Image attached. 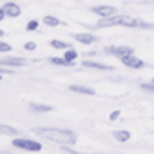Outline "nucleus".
Masks as SVG:
<instances>
[{
	"instance_id": "obj_24",
	"label": "nucleus",
	"mask_w": 154,
	"mask_h": 154,
	"mask_svg": "<svg viewBox=\"0 0 154 154\" xmlns=\"http://www.w3.org/2000/svg\"><path fill=\"white\" fill-rule=\"evenodd\" d=\"M2 74H4V69H0V80H2Z\"/></svg>"
},
{
	"instance_id": "obj_5",
	"label": "nucleus",
	"mask_w": 154,
	"mask_h": 154,
	"mask_svg": "<svg viewBox=\"0 0 154 154\" xmlns=\"http://www.w3.org/2000/svg\"><path fill=\"white\" fill-rule=\"evenodd\" d=\"M120 60H122V63H123L125 67H131V69H141V67H145V62L140 60V58L134 56V54H125V56H122Z\"/></svg>"
},
{
	"instance_id": "obj_15",
	"label": "nucleus",
	"mask_w": 154,
	"mask_h": 154,
	"mask_svg": "<svg viewBox=\"0 0 154 154\" xmlns=\"http://www.w3.org/2000/svg\"><path fill=\"white\" fill-rule=\"evenodd\" d=\"M49 62H51L53 65H62V67H71V65H72L69 60H65V58H58V56H53V58H49Z\"/></svg>"
},
{
	"instance_id": "obj_13",
	"label": "nucleus",
	"mask_w": 154,
	"mask_h": 154,
	"mask_svg": "<svg viewBox=\"0 0 154 154\" xmlns=\"http://www.w3.org/2000/svg\"><path fill=\"white\" fill-rule=\"evenodd\" d=\"M112 138L118 140V141H127V140H131V132L129 131H114Z\"/></svg>"
},
{
	"instance_id": "obj_1",
	"label": "nucleus",
	"mask_w": 154,
	"mask_h": 154,
	"mask_svg": "<svg viewBox=\"0 0 154 154\" xmlns=\"http://www.w3.org/2000/svg\"><path fill=\"white\" fill-rule=\"evenodd\" d=\"M35 134L53 141V143H74L76 141V134L72 131H67V129H33Z\"/></svg>"
},
{
	"instance_id": "obj_25",
	"label": "nucleus",
	"mask_w": 154,
	"mask_h": 154,
	"mask_svg": "<svg viewBox=\"0 0 154 154\" xmlns=\"http://www.w3.org/2000/svg\"><path fill=\"white\" fill-rule=\"evenodd\" d=\"M0 36H4V31H2V29H0Z\"/></svg>"
},
{
	"instance_id": "obj_6",
	"label": "nucleus",
	"mask_w": 154,
	"mask_h": 154,
	"mask_svg": "<svg viewBox=\"0 0 154 154\" xmlns=\"http://www.w3.org/2000/svg\"><path fill=\"white\" fill-rule=\"evenodd\" d=\"M91 11L94 15H98L100 18H109V17L118 15L116 13V8H112V6H94V8H91Z\"/></svg>"
},
{
	"instance_id": "obj_2",
	"label": "nucleus",
	"mask_w": 154,
	"mask_h": 154,
	"mask_svg": "<svg viewBox=\"0 0 154 154\" xmlns=\"http://www.w3.org/2000/svg\"><path fill=\"white\" fill-rule=\"evenodd\" d=\"M112 26H125V27H149V29L154 27L152 24L141 22V20L132 18V17H127V15H114V17H109V18H102V20L96 24V27H112Z\"/></svg>"
},
{
	"instance_id": "obj_14",
	"label": "nucleus",
	"mask_w": 154,
	"mask_h": 154,
	"mask_svg": "<svg viewBox=\"0 0 154 154\" xmlns=\"http://www.w3.org/2000/svg\"><path fill=\"white\" fill-rule=\"evenodd\" d=\"M44 24L49 26V27H56V26H60L62 22H60L56 17H53V15H45V17H44Z\"/></svg>"
},
{
	"instance_id": "obj_17",
	"label": "nucleus",
	"mask_w": 154,
	"mask_h": 154,
	"mask_svg": "<svg viewBox=\"0 0 154 154\" xmlns=\"http://www.w3.org/2000/svg\"><path fill=\"white\" fill-rule=\"evenodd\" d=\"M0 134H8V136H15L17 129L9 127V125H0Z\"/></svg>"
},
{
	"instance_id": "obj_20",
	"label": "nucleus",
	"mask_w": 154,
	"mask_h": 154,
	"mask_svg": "<svg viewBox=\"0 0 154 154\" xmlns=\"http://www.w3.org/2000/svg\"><path fill=\"white\" fill-rule=\"evenodd\" d=\"M26 29H27V31H36V29H38V22H36V20H31V22H27Z\"/></svg>"
},
{
	"instance_id": "obj_10",
	"label": "nucleus",
	"mask_w": 154,
	"mask_h": 154,
	"mask_svg": "<svg viewBox=\"0 0 154 154\" xmlns=\"http://www.w3.org/2000/svg\"><path fill=\"white\" fill-rule=\"evenodd\" d=\"M72 93H80V94H87V96H94L96 93H94V89H91V87H84V85H71L69 87Z\"/></svg>"
},
{
	"instance_id": "obj_4",
	"label": "nucleus",
	"mask_w": 154,
	"mask_h": 154,
	"mask_svg": "<svg viewBox=\"0 0 154 154\" xmlns=\"http://www.w3.org/2000/svg\"><path fill=\"white\" fill-rule=\"evenodd\" d=\"M134 51H132V47H129V45H111V47H105V54H109V56H118V58H122V56H125V54H132Z\"/></svg>"
},
{
	"instance_id": "obj_7",
	"label": "nucleus",
	"mask_w": 154,
	"mask_h": 154,
	"mask_svg": "<svg viewBox=\"0 0 154 154\" xmlns=\"http://www.w3.org/2000/svg\"><path fill=\"white\" fill-rule=\"evenodd\" d=\"M27 60L26 58H18V56H6V58H0V65H11V67H22L26 65Z\"/></svg>"
},
{
	"instance_id": "obj_11",
	"label": "nucleus",
	"mask_w": 154,
	"mask_h": 154,
	"mask_svg": "<svg viewBox=\"0 0 154 154\" xmlns=\"http://www.w3.org/2000/svg\"><path fill=\"white\" fill-rule=\"evenodd\" d=\"M29 109L31 111H35V112H51L53 111V107L51 105H45V103H29Z\"/></svg>"
},
{
	"instance_id": "obj_18",
	"label": "nucleus",
	"mask_w": 154,
	"mask_h": 154,
	"mask_svg": "<svg viewBox=\"0 0 154 154\" xmlns=\"http://www.w3.org/2000/svg\"><path fill=\"white\" fill-rule=\"evenodd\" d=\"M51 47H54V49H67V44L62 42V40H51Z\"/></svg>"
},
{
	"instance_id": "obj_8",
	"label": "nucleus",
	"mask_w": 154,
	"mask_h": 154,
	"mask_svg": "<svg viewBox=\"0 0 154 154\" xmlns=\"http://www.w3.org/2000/svg\"><path fill=\"white\" fill-rule=\"evenodd\" d=\"M4 9H6V15H8V17H11V18H17V17H20V15H22L20 6H18V4H15V2H8V4H4Z\"/></svg>"
},
{
	"instance_id": "obj_23",
	"label": "nucleus",
	"mask_w": 154,
	"mask_h": 154,
	"mask_svg": "<svg viewBox=\"0 0 154 154\" xmlns=\"http://www.w3.org/2000/svg\"><path fill=\"white\" fill-rule=\"evenodd\" d=\"M6 17H8V15H6V9H4V6H2V8H0V22H2Z\"/></svg>"
},
{
	"instance_id": "obj_3",
	"label": "nucleus",
	"mask_w": 154,
	"mask_h": 154,
	"mask_svg": "<svg viewBox=\"0 0 154 154\" xmlns=\"http://www.w3.org/2000/svg\"><path fill=\"white\" fill-rule=\"evenodd\" d=\"M13 145H15L17 149L33 150V152L42 150V143H40V141H36V140H29V138H15V140H13Z\"/></svg>"
},
{
	"instance_id": "obj_9",
	"label": "nucleus",
	"mask_w": 154,
	"mask_h": 154,
	"mask_svg": "<svg viewBox=\"0 0 154 154\" xmlns=\"http://www.w3.org/2000/svg\"><path fill=\"white\" fill-rule=\"evenodd\" d=\"M72 38L76 42H80V44H85V45H91V44L96 42V36L94 35H89V33H76Z\"/></svg>"
},
{
	"instance_id": "obj_22",
	"label": "nucleus",
	"mask_w": 154,
	"mask_h": 154,
	"mask_svg": "<svg viewBox=\"0 0 154 154\" xmlns=\"http://www.w3.org/2000/svg\"><path fill=\"white\" fill-rule=\"evenodd\" d=\"M118 118H120V111H112V112L109 114V120H111V122H114V120H118Z\"/></svg>"
},
{
	"instance_id": "obj_12",
	"label": "nucleus",
	"mask_w": 154,
	"mask_h": 154,
	"mask_svg": "<svg viewBox=\"0 0 154 154\" xmlns=\"http://www.w3.org/2000/svg\"><path fill=\"white\" fill-rule=\"evenodd\" d=\"M84 67H93V69H102V71H109V69H112L111 65H105V63H98V62H91V60H84V63H82Z\"/></svg>"
},
{
	"instance_id": "obj_26",
	"label": "nucleus",
	"mask_w": 154,
	"mask_h": 154,
	"mask_svg": "<svg viewBox=\"0 0 154 154\" xmlns=\"http://www.w3.org/2000/svg\"><path fill=\"white\" fill-rule=\"evenodd\" d=\"M152 84H154V80H152Z\"/></svg>"
},
{
	"instance_id": "obj_19",
	"label": "nucleus",
	"mask_w": 154,
	"mask_h": 154,
	"mask_svg": "<svg viewBox=\"0 0 154 154\" xmlns=\"http://www.w3.org/2000/svg\"><path fill=\"white\" fill-rule=\"evenodd\" d=\"M11 51V45L8 44V42H2L0 40V53H9Z\"/></svg>"
},
{
	"instance_id": "obj_16",
	"label": "nucleus",
	"mask_w": 154,
	"mask_h": 154,
	"mask_svg": "<svg viewBox=\"0 0 154 154\" xmlns=\"http://www.w3.org/2000/svg\"><path fill=\"white\" fill-rule=\"evenodd\" d=\"M63 58H65V60H69L71 63H74V62H76V58H78V53H76L74 49H69V47H67V49H65V53H63Z\"/></svg>"
},
{
	"instance_id": "obj_21",
	"label": "nucleus",
	"mask_w": 154,
	"mask_h": 154,
	"mask_svg": "<svg viewBox=\"0 0 154 154\" xmlns=\"http://www.w3.org/2000/svg\"><path fill=\"white\" fill-rule=\"evenodd\" d=\"M24 49H26V51H35V49H36V44H35V42H26V44H24Z\"/></svg>"
}]
</instances>
